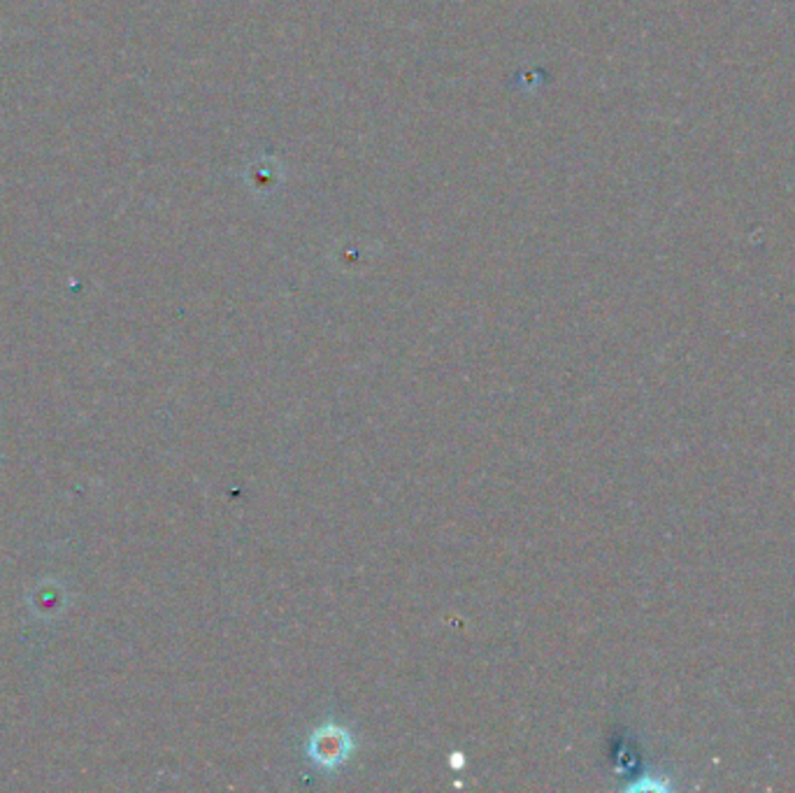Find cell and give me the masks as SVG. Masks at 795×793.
Segmentation results:
<instances>
[{"mask_svg":"<svg viewBox=\"0 0 795 793\" xmlns=\"http://www.w3.org/2000/svg\"><path fill=\"white\" fill-rule=\"evenodd\" d=\"M352 751H354V740L350 736V730L335 724H325L317 728L308 745L310 761L321 770L340 768L352 757Z\"/></svg>","mask_w":795,"mask_h":793,"instance_id":"obj_1","label":"cell"}]
</instances>
